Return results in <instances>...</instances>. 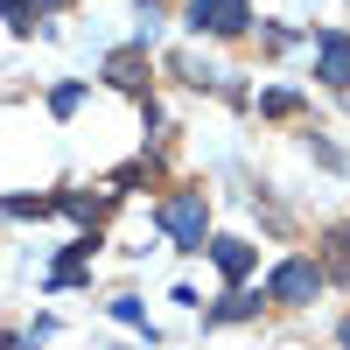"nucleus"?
<instances>
[{"mask_svg":"<svg viewBox=\"0 0 350 350\" xmlns=\"http://www.w3.org/2000/svg\"><path fill=\"white\" fill-rule=\"evenodd\" d=\"M315 295H323V267H315V259H287V267H273V280H267V301H287V308H301Z\"/></svg>","mask_w":350,"mask_h":350,"instance_id":"nucleus-1","label":"nucleus"},{"mask_svg":"<svg viewBox=\"0 0 350 350\" xmlns=\"http://www.w3.org/2000/svg\"><path fill=\"white\" fill-rule=\"evenodd\" d=\"M203 224H211V211H203V196L189 189V196H175V203H161V231L183 252H203Z\"/></svg>","mask_w":350,"mask_h":350,"instance_id":"nucleus-2","label":"nucleus"},{"mask_svg":"<svg viewBox=\"0 0 350 350\" xmlns=\"http://www.w3.org/2000/svg\"><path fill=\"white\" fill-rule=\"evenodd\" d=\"M189 21L211 28V36H239L252 21V0H189Z\"/></svg>","mask_w":350,"mask_h":350,"instance_id":"nucleus-3","label":"nucleus"},{"mask_svg":"<svg viewBox=\"0 0 350 350\" xmlns=\"http://www.w3.org/2000/svg\"><path fill=\"white\" fill-rule=\"evenodd\" d=\"M211 259H217V273H224V280H245V273H252V245H245V239H217Z\"/></svg>","mask_w":350,"mask_h":350,"instance_id":"nucleus-4","label":"nucleus"},{"mask_svg":"<svg viewBox=\"0 0 350 350\" xmlns=\"http://www.w3.org/2000/svg\"><path fill=\"white\" fill-rule=\"evenodd\" d=\"M323 77L350 84V36H323Z\"/></svg>","mask_w":350,"mask_h":350,"instance_id":"nucleus-5","label":"nucleus"},{"mask_svg":"<svg viewBox=\"0 0 350 350\" xmlns=\"http://www.w3.org/2000/svg\"><path fill=\"white\" fill-rule=\"evenodd\" d=\"M105 77H112V84H126V92H140V56H133V49H126V56H112Z\"/></svg>","mask_w":350,"mask_h":350,"instance_id":"nucleus-6","label":"nucleus"},{"mask_svg":"<svg viewBox=\"0 0 350 350\" xmlns=\"http://www.w3.org/2000/svg\"><path fill=\"white\" fill-rule=\"evenodd\" d=\"M0 14H8V28H14V36H28V28H36V14H28V0H0Z\"/></svg>","mask_w":350,"mask_h":350,"instance_id":"nucleus-7","label":"nucleus"},{"mask_svg":"<svg viewBox=\"0 0 350 350\" xmlns=\"http://www.w3.org/2000/svg\"><path fill=\"white\" fill-rule=\"evenodd\" d=\"M252 308H259V295H231V301L211 315V323H239V315H252Z\"/></svg>","mask_w":350,"mask_h":350,"instance_id":"nucleus-8","label":"nucleus"},{"mask_svg":"<svg viewBox=\"0 0 350 350\" xmlns=\"http://www.w3.org/2000/svg\"><path fill=\"white\" fill-rule=\"evenodd\" d=\"M49 196H8V217H42Z\"/></svg>","mask_w":350,"mask_h":350,"instance_id":"nucleus-9","label":"nucleus"},{"mask_svg":"<svg viewBox=\"0 0 350 350\" xmlns=\"http://www.w3.org/2000/svg\"><path fill=\"white\" fill-rule=\"evenodd\" d=\"M64 211H70V217H84V224H92V217L105 211V203H98V196H64Z\"/></svg>","mask_w":350,"mask_h":350,"instance_id":"nucleus-10","label":"nucleus"},{"mask_svg":"<svg viewBox=\"0 0 350 350\" xmlns=\"http://www.w3.org/2000/svg\"><path fill=\"white\" fill-rule=\"evenodd\" d=\"M259 105H267L273 120H287V112H295V92H267V98H259Z\"/></svg>","mask_w":350,"mask_h":350,"instance_id":"nucleus-11","label":"nucleus"},{"mask_svg":"<svg viewBox=\"0 0 350 350\" xmlns=\"http://www.w3.org/2000/svg\"><path fill=\"white\" fill-rule=\"evenodd\" d=\"M329 245H336V252H329V267L343 273V267H350V231H336V239H329Z\"/></svg>","mask_w":350,"mask_h":350,"instance_id":"nucleus-12","label":"nucleus"},{"mask_svg":"<svg viewBox=\"0 0 350 350\" xmlns=\"http://www.w3.org/2000/svg\"><path fill=\"white\" fill-rule=\"evenodd\" d=\"M56 8H70V0H28V14H56Z\"/></svg>","mask_w":350,"mask_h":350,"instance_id":"nucleus-13","label":"nucleus"},{"mask_svg":"<svg viewBox=\"0 0 350 350\" xmlns=\"http://www.w3.org/2000/svg\"><path fill=\"white\" fill-rule=\"evenodd\" d=\"M343 350H350V323H343Z\"/></svg>","mask_w":350,"mask_h":350,"instance_id":"nucleus-14","label":"nucleus"}]
</instances>
